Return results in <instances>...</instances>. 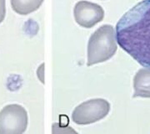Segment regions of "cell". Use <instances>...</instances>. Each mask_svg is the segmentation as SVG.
Returning <instances> with one entry per match:
<instances>
[{
	"mask_svg": "<svg viewBox=\"0 0 150 134\" xmlns=\"http://www.w3.org/2000/svg\"><path fill=\"white\" fill-rule=\"evenodd\" d=\"M115 34L123 50L150 68V0H143L127 11L117 23Z\"/></svg>",
	"mask_w": 150,
	"mask_h": 134,
	"instance_id": "6da1fadb",
	"label": "cell"
},
{
	"mask_svg": "<svg viewBox=\"0 0 150 134\" xmlns=\"http://www.w3.org/2000/svg\"><path fill=\"white\" fill-rule=\"evenodd\" d=\"M117 39L114 28L111 24H103L92 34L88 43V66L104 62L117 51Z\"/></svg>",
	"mask_w": 150,
	"mask_h": 134,
	"instance_id": "7a4b0ae2",
	"label": "cell"
},
{
	"mask_svg": "<svg viewBox=\"0 0 150 134\" xmlns=\"http://www.w3.org/2000/svg\"><path fill=\"white\" fill-rule=\"evenodd\" d=\"M110 111V103L103 98H93L82 102L75 107L72 119L75 123L86 125L96 123L107 116Z\"/></svg>",
	"mask_w": 150,
	"mask_h": 134,
	"instance_id": "3957f363",
	"label": "cell"
},
{
	"mask_svg": "<svg viewBox=\"0 0 150 134\" xmlns=\"http://www.w3.org/2000/svg\"><path fill=\"white\" fill-rule=\"evenodd\" d=\"M28 113L19 104H8L0 111V134H21L28 126Z\"/></svg>",
	"mask_w": 150,
	"mask_h": 134,
	"instance_id": "277c9868",
	"label": "cell"
},
{
	"mask_svg": "<svg viewBox=\"0 0 150 134\" xmlns=\"http://www.w3.org/2000/svg\"><path fill=\"white\" fill-rule=\"evenodd\" d=\"M75 21L80 26L89 29L104 18V10L99 4L88 1H79L74 6Z\"/></svg>",
	"mask_w": 150,
	"mask_h": 134,
	"instance_id": "5b68a950",
	"label": "cell"
},
{
	"mask_svg": "<svg viewBox=\"0 0 150 134\" xmlns=\"http://www.w3.org/2000/svg\"><path fill=\"white\" fill-rule=\"evenodd\" d=\"M134 97H150V68L144 67L137 71L134 77Z\"/></svg>",
	"mask_w": 150,
	"mask_h": 134,
	"instance_id": "8992f818",
	"label": "cell"
},
{
	"mask_svg": "<svg viewBox=\"0 0 150 134\" xmlns=\"http://www.w3.org/2000/svg\"><path fill=\"white\" fill-rule=\"evenodd\" d=\"M43 3V0H11V6L17 14L27 15L38 9Z\"/></svg>",
	"mask_w": 150,
	"mask_h": 134,
	"instance_id": "52a82bcc",
	"label": "cell"
},
{
	"mask_svg": "<svg viewBox=\"0 0 150 134\" xmlns=\"http://www.w3.org/2000/svg\"><path fill=\"white\" fill-rule=\"evenodd\" d=\"M6 15V0H0V24L4 21Z\"/></svg>",
	"mask_w": 150,
	"mask_h": 134,
	"instance_id": "ba28073f",
	"label": "cell"
}]
</instances>
